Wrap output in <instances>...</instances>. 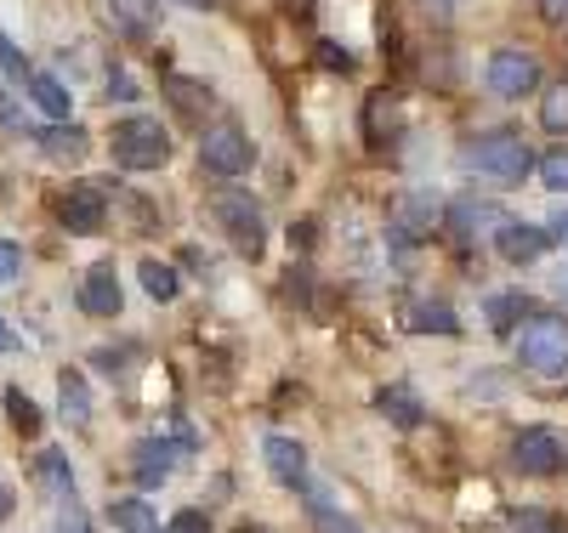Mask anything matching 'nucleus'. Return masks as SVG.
<instances>
[{
  "instance_id": "39448f33",
  "label": "nucleus",
  "mask_w": 568,
  "mask_h": 533,
  "mask_svg": "<svg viewBox=\"0 0 568 533\" xmlns=\"http://www.w3.org/2000/svg\"><path fill=\"white\" fill-rule=\"evenodd\" d=\"M251 160H256V148H251V136L240 125H216V131L200 136V165L211 176H245Z\"/></svg>"
},
{
  "instance_id": "9d476101",
  "label": "nucleus",
  "mask_w": 568,
  "mask_h": 533,
  "mask_svg": "<svg viewBox=\"0 0 568 533\" xmlns=\"http://www.w3.org/2000/svg\"><path fill=\"white\" fill-rule=\"evenodd\" d=\"M58 216H63V227L80 233V238H91V233H103V227H109V205H103V193H98V187H74V193H63Z\"/></svg>"
},
{
  "instance_id": "b1692460",
  "label": "nucleus",
  "mask_w": 568,
  "mask_h": 533,
  "mask_svg": "<svg viewBox=\"0 0 568 533\" xmlns=\"http://www.w3.org/2000/svg\"><path fill=\"white\" fill-rule=\"evenodd\" d=\"M7 420H12V431L18 438H40V403L29 398V392H18V386H7Z\"/></svg>"
},
{
  "instance_id": "c9c22d12",
  "label": "nucleus",
  "mask_w": 568,
  "mask_h": 533,
  "mask_svg": "<svg viewBox=\"0 0 568 533\" xmlns=\"http://www.w3.org/2000/svg\"><path fill=\"white\" fill-rule=\"evenodd\" d=\"M58 533H91V522H85V511H80L74 500L58 511Z\"/></svg>"
},
{
  "instance_id": "6ab92c4d",
  "label": "nucleus",
  "mask_w": 568,
  "mask_h": 533,
  "mask_svg": "<svg viewBox=\"0 0 568 533\" xmlns=\"http://www.w3.org/2000/svg\"><path fill=\"white\" fill-rule=\"evenodd\" d=\"M58 414L69 426H85L91 420V386H85V375H74V369L58 375Z\"/></svg>"
},
{
  "instance_id": "f03ea898",
  "label": "nucleus",
  "mask_w": 568,
  "mask_h": 533,
  "mask_svg": "<svg viewBox=\"0 0 568 533\" xmlns=\"http://www.w3.org/2000/svg\"><path fill=\"white\" fill-rule=\"evenodd\" d=\"M109 148H114V165H125V171H160V165L171 160V136H165L160 120L131 114V120L114 125Z\"/></svg>"
},
{
  "instance_id": "2eb2a0df",
  "label": "nucleus",
  "mask_w": 568,
  "mask_h": 533,
  "mask_svg": "<svg viewBox=\"0 0 568 533\" xmlns=\"http://www.w3.org/2000/svg\"><path fill=\"white\" fill-rule=\"evenodd\" d=\"M433 227H438V205L426 199V193H404V199L393 205V233L404 238V245L409 238H426Z\"/></svg>"
},
{
  "instance_id": "473e14b6",
  "label": "nucleus",
  "mask_w": 568,
  "mask_h": 533,
  "mask_svg": "<svg viewBox=\"0 0 568 533\" xmlns=\"http://www.w3.org/2000/svg\"><path fill=\"white\" fill-rule=\"evenodd\" d=\"M0 69H7L12 80H29V63H23V52H18L7 34H0Z\"/></svg>"
},
{
  "instance_id": "a18cd8bd",
  "label": "nucleus",
  "mask_w": 568,
  "mask_h": 533,
  "mask_svg": "<svg viewBox=\"0 0 568 533\" xmlns=\"http://www.w3.org/2000/svg\"><path fill=\"white\" fill-rule=\"evenodd\" d=\"M562 465H568V449H562Z\"/></svg>"
},
{
  "instance_id": "72a5a7b5",
  "label": "nucleus",
  "mask_w": 568,
  "mask_h": 533,
  "mask_svg": "<svg viewBox=\"0 0 568 533\" xmlns=\"http://www.w3.org/2000/svg\"><path fill=\"white\" fill-rule=\"evenodd\" d=\"M165 533H211V516L205 511H176Z\"/></svg>"
},
{
  "instance_id": "58836bf2",
  "label": "nucleus",
  "mask_w": 568,
  "mask_h": 533,
  "mask_svg": "<svg viewBox=\"0 0 568 533\" xmlns=\"http://www.w3.org/2000/svg\"><path fill=\"white\" fill-rule=\"evenodd\" d=\"M540 12H546V23L568 29V0H540Z\"/></svg>"
},
{
  "instance_id": "2f4dec72",
  "label": "nucleus",
  "mask_w": 568,
  "mask_h": 533,
  "mask_svg": "<svg viewBox=\"0 0 568 533\" xmlns=\"http://www.w3.org/2000/svg\"><path fill=\"white\" fill-rule=\"evenodd\" d=\"M517 533H562V522L551 511H524L517 516Z\"/></svg>"
},
{
  "instance_id": "5701e85b",
  "label": "nucleus",
  "mask_w": 568,
  "mask_h": 533,
  "mask_svg": "<svg viewBox=\"0 0 568 533\" xmlns=\"http://www.w3.org/2000/svg\"><path fill=\"white\" fill-rule=\"evenodd\" d=\"M109 516H114L120 533H160V511L149 500H114Z\"/></svg>"
},
{
  "instance_id": "79ce46f5",
  "label": "nucleus",
  "mask_w": 568,
  "mask_h": 533,
  "mask_svg": "<svg viewBox=\"0 0 568 533\" xmlns=\"http://www.w3.org/2000/svg\"><path fill=\"white\" fill-rule=\"evenodd\" d=\"M546 238H562V245H568V216H551V227H546Z\"/></svg>"
},
{
  "instance_id": "7ed1b4c3",
  "label": "nucleus",
  "mask_w": 568,
  "mask_h": 533,
  "mask_svg": "<svg viewBox=\"0 0 568 533\" xmlns=\"http://www.w3.org/2000/svg\"><path fill=\"white\" fill-rule=\"evenodd\" d=\"M471 165H478L484 176H495L500 187H517L535 171V154H529V142L517 131H489V136L471 142Z\"/></svg>"
},
{
  "instance_id": "7c9ffc66",
  "label": "nucleus",
  "mask_w": 568,
  "mask_h": 533,
  "mask_svg": "<svg viewBox=\"0 0 568 533\" xmlns=\"http://www.w3.org/2000/svg\"><path fill=\"white\" fill-rule=\"evenodd\" d=\"M0 131H7V136H29V125H23V109L12 103L7 91H0Z\"/></svg>"
},
{
  "instance_id": "f8f14e48",
  "label": "nucleus",
  "mask_w": 568,
  "mask_h": 533,
  "mask_svg": "<svg viewBox=\"0 0 568 533\" xmlns=\"http://www.w3.org/2000/svg\"><path fill=\"white\" fill-rule=\"evenodd\" d=\"M40 142V154L45 160H58V165H80L91 154V136L74 125V120H58V125H45V131H29Z\"/></svg>"
},
{
  "instance_id": "a211bd4d",
  "label": "nucleus",
  "mask_w": 568,
  "mask_h": 533,
  "mask_svg": "<svg viewBox=\"0 0 568 533\" xmlns=\"http://www.w3.org/2000/svg\"><path fill=\"white\" fill-rule=\"evenodd\" d=\"M34 482L52 500H74V471H69V454H58V449H45V454H34Z\"/></svg>"
},
{
  "instance_id": "ea45409f",
  "label": "nucleus",
  "mask_w": 568,
  "mask_h": 533,
  "mask_svg": "<svg viewBox=\"0 0 568 533\" xmlns=\"http://www.w3.org/2000/svg\"><path fill=\"white\" fill-rule=\"evenodd\" d=\"M12 511H18V494H12V482H7V476H0V522H7Z\"/></svg>"
},
{
  "instance_id": "0eeeda50",
  "label": "nucleus",
  "mask_w": 568,
  "mask_h": 533,
  "mask_svg": "<svg viewBox=\"0 0 568 533\" xmlns=\"http://www.w3.org/2000/svg\"><path fill=\"white\" fill-rule=\"evenodd\" d=\"M511 465L524 471V476H557L562 471V438H557V431H546V426L524 431V438L511 443Z\"/></svg>"
},
{
  "instance_id": "412c9836",
  "label": "nucleus",
  "mask_w": 568,
  "mask_h": 533,
  "mask_svg": "<svg viewBox=\"0 0 568 533\" xmlns=\"http://www.w3.org/2000/svg\"><path fill=\"white\" fill-rule=\"evenodd\" d=\"M375 409H382L393 426H404V431H415V426L426 420L420 398H415V392H404V386H387V392H375Z\"/></svg>"
},
{
  "instance_id": "aec40b11",
  "label": "nucleus",
  "mask_w": 568,
  "mask_h": 533,
  "mask_svg": "<svg viewBox=\"0 0 568 533\" xmlns=\"http://www.w3.org/2000/svg\"><path fill=\"white\" fill-rule=\"evenodd\" d=\"M404 329H415V335H460V318L444 301H415L409 318H404Z\"/></svg>"
},
{
  "instance_id": "bb28decb",
  "label": "nucleus",
  "mask_w": 568,
  "mask_h": 533,
  "mask_svg": "<svg viewBox=\"0 0 568 533\" xmlns=\"http://www.w3.org/2000/svg\"><path fill=\"white\" fill-rule=\"evenodd\" d=\"M171 103H176V109H182L187 120H200V109H211V91H205V85H194V80H182V74H176V80H171Z\"/></svg>"
},
{
  "instance_id": "6e6552de",
  "label": "nucleus",
  "mask_w": 568,
  "mask_h": 533,
  "mask_svg": "<svg viewBox=\"0 0 568 533\" xmlns=\"http://www.w3.org/2000/svg\"><path fill=\"white\" fill-rule=\"evenodd\" d=\"M540 85V63L529 52H517V45H506V52L489 58V91L495 96H524Z\"/></svg>"
},
{
  "instance_id": "9b49d317",
  "label": "nucleus",
  "mask_w": 568,
  "mask_h": 533,
  "mask_svg": "<svg viewBox=\"0 0 568 533\" xmlns=\"http://www.w3.org/2000/svg\"><path fill=\"white\" fill-rule=\"evenodd\" d=\"M262 460H267V471L284 482V489H307V449L296 443V438H262Z\"/></svg>"
},
{
  "instance_id": "a878e982",
  "label": "nucleus",
  "mask_w": 568,
  "mask_h": 533,
  "mask_svg": "<svg viewBox=\"0 0 568 533\" xmlns=\"http://www.w3.org/2000/svg\"><path fill=\"white\" fill-rule=\"evenodd\" d=\"M529 312V296H524V289H511V296H489V324L506 335L517 318H524Z\"/></svg>"
},
{
  "instance_id": "4be33fe9",
  "label": "nucleus",
  "mask_w": 568,
  "mask_h": 533,
  "mask_svg": "<svg viewBox=\"0 0 568 533\" xmlns=\"http://www.w3.org/2000/svg\"><path fill=\"white\" fill-rule=\"evenodd\" d=\"M136 278H142V289H149L154 301H176L182 296V273L171 267V262H160V256H149L136 267Z\"/></svg>"
},
{
  "instance_id": "ddd939ff",
  "label": "nucleus",
  "mask_w": 568,
  "mask_h": 533,
  "mask_svg": "<svg viewBox=\"0 0 568 533\" xmlns=\"http://www.w3.org/2000/svg\"><path fill=\"white\" fill-rule=\"evenodd\" d=\"M131 471H136L142 489H160V482L176 471V449H171L165 438H142V443L131 449Z\"/></svg>"
},
{
  "instance_id": "f3484780",
  "label": "nucleus",
  "mask_w": 568,
  "mask_h": 533,
  "mask_svg": "<svg viewBox=\"0 0 568 533\" xmlns=\"http://www.w3.org/2000/svg\"><path fill=\"white\" fill-rule=\"evenodd\" d=\"M109 23L125 40H149L154 34V0H109Z\"/></svg>"
},
{
  "instance_id": "c85d7f7f",
  "label": "nucleus",
  "mask_w": 568,
  "mask_h": 533,
  "mask_svg": "<svg viewBox=\"0 0 568 533\" xmlns=\"http://www.w3.org/2000/svg\"><path fill=\"white\" fill-rule=\"evenodd\" d=\"M535 171H540V182H546L551 193H568V148H551Z\"/></svg>"
},
{
  "instance_id": "e433bc0d",
  "label": "nucleus",
  "mask_w": 568,
  "mask_h": 533,
  "mask_svg": "<svg viewBox=\"0 0 568 533\" xmlns=\"http://www.w3.org/2000/svg\"><path fill=\"white\" fill-rule=\"evenodd\" d=\"M318 63H324V69H342V74H347V69H353V52H342L336 40H324V45H318Z\"/></svg>"
},
{
  "instance_id": "dca6fc26",
  "label": "nucleus",
  "mask_w": 568,
  "mask_h": 533,
  "mask_svg": "<svg viewBox=\"0 0 568 533\" xmlns=\"http://www.w3.org/2000/svg\"><path fill=\"white\" fill-rule=\"evenodd\" d=\"M23 85H29V96H34V109H40V114L69 120V109H74V91H69L58 74H34V69H29V80H23Z\"/></svg>"
},
{
  "instance_id": "4c0bfd02",
  "label": "nucleus",
  "mask_w": 568,
  "mask_h": 533,
  "mask_svg": "<svg viewBox=\"0 0 568 533\" xmlns=\"http://www.w3.org/2000/svg\"><path fill=\"white\" fill-rule=\"evenodd\" d=\"M91 363H98L103 375H125L131 363H125V352H114V347H103V352H91Z\"/></svg>"
},
{
  "instance_id": "4468645a",
  "label": "nucleus",
  "mask_w": 568,
  "mask_h": 533,
  "mask_svg": "<svg viewBox=\"0 0 568 533\" xmlns=\"http://www.w3.org/2000/svg\"><path fill=\"white\" fill-rule=\"evenodd\" d=\"M500 222H506V211H500V205H489V199H460V205L449 211V227H455L460 245H471V238L495 233Z\"/></svg>"
},
{
  "instance_id": "f257e3e1",
  "label": "nucleus",
  "mask_w": 568,
  "mask_h": 533,
  "mask_svg": "<svg viewBox=\"0 0 568 533\" xmlns=\"http://www.w3.org/2000/svg\"><path fill=\"white\" fill-rule=\"evenodd\" d=\"M211 216L227 227L233 250H240L245 262H262L267 256V222H262V205L251 199V193H240V187L211 193Z\"/></svg>"
},
{
  "instance_id": "c756f323",
  "label": "nucleus",
  "mask_w": 568,
  "mask_h": 533,
  "mask_svg": "<svg viewBox=\"0 0 568 533\" xmlns=\"http://www.w3.org/2000/svg\"><path fill=\"white\" fill-rule=\"evenodd\" d=\"M136 96H142V85H136L125 69H114V74H109V103H136Z\"/></svg>"
},
{
  "instance_id": "f704fd0d",
  "label": "nucleus",
  "mask_w": 568,
  "mask_h": 533,
  "mask_svg": "<svg viewBox=\"0 0 568 533\" xmlns=\"http://www.w3.org/2000/svg\"><path fill=\"white\" fill-rule=\"evenodd\" d=\"M18 273H23V250L12 245V238H0V284L18 278Z\"/></svg>"
},
{
  "instance_id": "c03bdc74",
  "label": "nucleus",
  "mask_w": 568,
  "mask_h": 533,
  "mask_svg": "<svg viewBox=\"0 0 568 533\" xmlns=\"http://www.w3.org/2000/svg\"><path fill=\"white\" fill-rule=\"evenodd\" d=\"M240 533H262V527H240Z\"/></svg>"
},
{
  "instance_id": "a19ab883",
  "label": "nucleus",
  "mask_w": 568,
  "mask_h": 533,
  "mask_svg": "<svg viewBox=\"0 0 568 533\" xmlns=\"http://www.w3.org/2000/svg\"><path fill=\"white\" fill-rule=\"evenodd\" d=\"M18 347H23V341H18V329H12L7 318H0V352H18Z\"/></svg>"
},
{
  "instance_id": "37998d69",
  "label": "nucleus",
  "mask_w": 568,
  "mask_h": 533,
  "mask_svg": "<svg viewBox=\"0 0 568 533\" xmlns=\"http://www.w3.org/2000/svg\"><path fill=\"white\" fill-rule=\"evenodd\" d=\"M182 7H211V0H182Z\"/></svg>"
},
{
  "instance_id": "20e7f679",
  "label": "nucleus",
  "mask_w": 568,
  "mask_h": 533,
  "mask_svg": "<svg viewBox=\"0 0 568 533\" xmlns=\"http://www.w3.org/2000/svg\"><path fill=\"white\" fill-rule=\"evenodd\" d=\"M517 358H524L529 369H540V375L568 369V318H562V312H540V318H529L524 335H517Z\"/></svg>"
},
{
  "instance_id": "393cba45",
  "label": "nucleus",
  "mask_w": 568,
  "mask_h": 533,
  "mask_svg": "<svg viewBox=\"0 0 568 533\" xmlns=\"http://www.w3.org/2000/svg\"><path fill=\"white\" fill-rule=\"evenodd\" d=\"M307 522H313V533H364L353 516H342L336 505H324V500H307Z\"/></svg>"
},
{
  "instance_id": "1a4fd4ad",
  "label": "nucleus",
  "mask_w": 568,
  "mask_h": 533,
  "mask_svg": "<svg viewBox=\"0 0 568 533\" xmlns=\"http://www.w3.org/2000/svg\"><path fill=\"white\" fill-rule=\"evenodd\" d=\"M546 245H551V238H546V227H535V222H500L495 227V250L511 262V267H529V262H540L546 256Z\"/></svg>"
},
{
  "instance_id": "cd10ccee",
  "label": "nucleus",
  "mask_w": 568,
  "mask_h": 533,
  "mask_svg": "<svg viewBox=\"0 0 568 533\" xmlns=\"http://www.w3.org/2000/svg\"><path fill=\"white\" fill-rule=\"evenodd\" d=\"M540 125H546L551 136H568V85L546 91V103H540Z\"/></svg>"
},
{
  "instance_id": "423d86ee",
  "label": "nucleus",
  "mask_w": 568,
  "mask_h": 533,
  "mask_svg": "<svg viewBox=\"0 0 568 533\" xmlns=\"http://www.w3.org/2000/svg\"><path fill=\"white\" fill-rule=\"evenodd\" d=\"M80 312L85 318H120V307H125V289H120V273H114V262H98L85 278H80Z\"/></svg>"
}]
</instances>
